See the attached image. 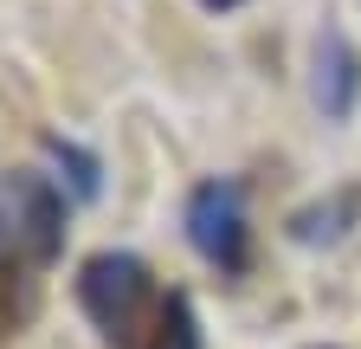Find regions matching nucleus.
<instances>
[{"instance_id": "f257e3e1", "label": "nucleus", "mask_w": 361, "mask_h": 349, "mask_svg": "<svg viewBox=\"0 0 361 349\" xmlns=\"http://www.w3.org/2000/svg\"><path fill=\"white\" fill-rule=\"evenodd\" d=\"M161 291L155 272L135 252H90L78 266V311L97 324L116 349H149L155 324H161Z\"/></svg>"}, {"instance_id": "f03ea898", "label": "nucleus", "mask_w": 361, "mask_h": 349, "mask_svg": "<svg viewBox=\"0 0 361 349\" xmlns=\"http://www.w3.org/2000/svg\"><path fill=\"white\" fill-rule=\"evenodd\" d=\"M7 246L20 266H52L65 252V194L39 168H13L0 182V252Z\"/></svg>"}, {"instance_id": "7ed1b4c3", "label": "nucleus", "mask_w": 361, "mask_h": 349, "mask_svg": "<svg viewBox=\"0 0 361 349\" xmlns=\"http://www.w3.org/2000/svg\"><path fill=\"white\" fill-rule=\"evenodd\" d=\"M188 239L207 266L245 272V188L239 182H200L188 194Z\"/></svg>"}, {"instance_id": "20e7f679", "label": "nucleus", "mask_w": 361, "mask_h": 349, "mask_svg": "<svg viewBox=\"0 0 361 349\" xmlns=\"http://www.w3.org/2000/svg\"><path fill=\"white\" fill-rule=\"evenodd\" d=\"M310 91H316V110L329 123H348L355 97H361V52L342 39V26H323L310 46Z\"/></svg>"}, {"instance_id": "39448f33", "label": "nucleus", "mask_w": 361, "mask_h": 349, "mask_svg": "<svg viewBox=\"0 0 361 349\" xmlns=\"http://www.w3.org/2000/svg\"><path fill=\"white\" fill-rule=\"evenodd\" d=\"M355 220H361V188H342V194L316 201V207H297V213H290V239H303V246H329V239H342Z\"/></svg>"}, {"instance_id": "423d86ee", "label": "nucleus", "mask_w": 361, "mask_h": 349, "mask_svg": "<svg viewBox=\"0 0 361 349\" xmlns=\"http://www.w3.org/2000/svg\"><path fill=\"white\" fill-rule=\"evenodd\" d=\"M26 317H32V278H26L20 259L7 266V252H0V343L20 336V324H26Z\"/></svg>"}, {"instance_id": "0eeeda50", "label": "nucleus", "mask_w": 361, "mask_h": 349, "mask_svg": "<svg viewBox=\"0 0 361 349\" xmlns=\"http://www.w3.org/2000/svg\"><path fill=\"white\" fill-rule=\"evenodd\" d=\"M149 349H200V330H194V304H188V291H168L161 324H155Z\"/></svg>"}, {"instance_id": "6e6552de", "label": "nucleus", "mask_w": 361, "mask_h": 349, "mask_svg": "<svg viewBox=\"0 0 361 349\" xmlns=\"http://www.w3.org/2000/svg\"><path fill=\"white\" fill-rule=\"evenodd\" d=\"M45 155H52V162L71 174V194H78V201L97 194V155H84V149H78V143H65V136H45Z\"/></svg>"}, {"instance_id": "1a4fd4ad", "label": "nucleus", "mask_w": 361, "mask_h": 349, "mask_svg": "<svg viewBox=\"0 0 361 349\" xmlns=\"http://www.w3.org/2000/svg\"><path fill=\"white\" fill-rule=\"evenodd\" d=\"M200 7H207V13H233L239 0H200Z\"/></svg>"}]
</instances>
